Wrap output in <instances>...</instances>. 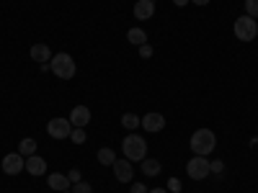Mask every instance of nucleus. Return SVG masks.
<instances>
[{
  "label": "nucleus",
  "mask_w": 258,
  "mask_h": 193,
  "mask_svg": "<svg viewBox=\"0 0 258 193\" xmlns=\"http://www.w3.org/2000/svg\"><path fill=\"white\" fill-rule=\"evenodd\" d=\"M188 144H191V152H194V155L207 157V155L214 152V147H217V137H214L212 129H197V132L191 134Z\"/></svg>",
  "instance_id": "obj_1"
},
{
  "label": "nucleus",
  "mask_w": 258,
  "mask_h": 193,
  "mask_svg": "<svg viewBox=\"0 0 258 193\" xmlns=\"http://www.w3.org/2000/svg\"><path fill=\"white\" fill-rule=\"evenodd\" d=\"M49 72L54 77H59V80H73L75 72H78V64H75V59L68 52H59V54H54L49 59Z\"/></svg>",
  "instance_id": "obj_2"
},
{
  "label": "nucleus",
  "mask_w": 258,
  "mask_h": 193,
  "mask_svg": "<svg viewBox=\"0 0 258 193\" xmlns=\"http://www.w3.org/2000/svg\"><path fill=\"white\" fill-rule=\"evenodd\" d=\"M121 152L129 162H142L147 157V142L140 134H129L126 139H121Z\"/></svg>",
  "instance_id": "obj_3"
},
{
  "label": "nucleus",
  "mask_w": 258,
  "mask_h": 193,
  "mask_svg": "<svg viewBox=\"0 0 258 193\" xmlns=\"http://www.w3.org/2000/svg\"><path fill=\"white\" fill-rule=\"evenodd\" d=\"M232 31L235 36H238L240 41H253L258 36V21L250 18V16H240V18H235V24H232Z\"/></svg>",
  "instance_id": "obj_4"
},
{
  "label": "nucleus",
  "mask_w": 258,
  "mask_h": 193,
  "mask_svg": "<svg viewBox=\"0 0 258 193\" xmlns=\"http://www.w3.org/2000/svg\"><path fill=\"white\" fill-rule=\"evenodd\" d=\"M186 173L191 180H204L209 173H212V162L202 155H194L188 162H186Z\"/></svg>",
  "instance_id": "obj_5"
},
{
  "label": "nucleus",
  "mask_w": 258,
  "mask_h": 193,
  "mask_svg": "<svg viewBox=\"0 0 258 193\" xmlns=\"http://www.w3.org/2000/svg\"><path fill=\"white\" fill-rule=\"evenodd\" d=\"M73 129H75V126L70 124V119L57 116V119H49V124H47V134H49L52 139H70Z\"/></svg>",
  "instance_id": "obj_6"
},
{
  "label": "nucleus",
  "mask_w": 258,
  "mask_h": 193,
  "mask_svg": "<svg viewBox=\"0 0 258 193\" xmlns=\"http://www.w3.org/2000/svg\"><path fill=\"white\" fill-rule=\"evenodd\" d=\"M0 167H3L6 175H18V173H24V170H26V157L18 155V152H11V155L3 157Z\"/></svg>",
  "instance_id": "obj_7"
},
{
  "label": "nucleus",
  "mask_w": 258,
  "mask_h": 193,
  "mask_svg": "<svg viewBox=\"0 0 258 193\" xmlns=\"http://www.w3.org/2000/svg\"><path fill=\"white\" fill-rule=\"evenodd\" d=\"M140 126L145 129V132H150V134L163 132V129H165V116L158 114V111H150V114H145V116L140 119Z\"/></svg>",
  "instance_id": "obj_8"
},
{
  "label": "nucleus",
  "mask_w": 258,
  "mask_h": 193,
  "mask_svg": "<svg viewBox=\"0 0 258 193\" xmlns=\"http://www.w3.org/2000/svg\"><path fill=\"white\" fill-rule=\"evenodd\" d=\"M114 178L119 180V183H129L135 178V167H132V162H129L126 157L124 160H114Z\"/></svg>",
  "instance_id": "obj_9"
},
{
  "label": "nucleus",
  "mask_w": 258,
  "mask_h": 193,
  "mask_svg": "<svg viewBox=\"0 0 258 193\" xmlns=\"http://www.w3.org/2000/svg\"><path fill=\"white\" fill-rule=\"evenodd\" d=\"M88 121H91V109L88 106H75V109L70 111V124L75 129H85Z\"/></svg>",
  "instance_id": "obj_10"
},
{
  "label": "nucleus",
  "mask_w": 258,
  "mask_h": 193,
  "mask_svg": "<svg viewBox=\"0 0 258 193\" xmlns=\"http://www.w3.org/2000/svg\"><path fill=\"white\" fill-rule=\"evenodd\" d=\"M155 16V0H137L135 3V18L137 21H150Z\"/></svg>",
  "instance_id": "obj_11"
},
{
  "label": "nucleus",
  "mask_w": 258,
  "mask_h": 193,
  "mask_svg": "<svg viewBox=\"0 0 258 193\" xmlns=\"http://www.w3.org/2000/svg\"><path fill=\"white\" fill-rule=\"evenodd\" d=\"M26 173H29V175H44V173H47V160L39 157V155L26 157Z\"/></svg>",
  "instance_id": "obj_12"
},
{
  "label": "nucleus",
  "mask_w": 258,
  "mask_h": 193,
  "mask_svg": "<svg viewBox=\"0 0 258 193\" xmlns=\"http://www.w3.org/2000/svg\"><path fill=\"white\" fill-rule=\"evenodd\" d=\"M47 183H49V188L57 190V193H62V190H68V188H70V178H68V175H62V173H49Z\"/></svg>",
  "instance_id": "obj_13"
},
{
  "label": "nucleus",
  "mask_w": 258,
  "mask_h": 193,
  "mask_svg": "<svg viewBox=\"0 0 258 193\" xmlns=\"http://www.w3.org/2000/svg\"><path fill=\"white\" fill-rule=\"evenodd\" d=\"M54 54H52V49L47 47V44H34L31 47V59H36L39 64H44V62H49Z\"/></svg>",
  "instance_id": "obj_14"
},
{
  "label": "nucleus",
  "mask_w": 258,
  "mask_h": 193,
  "mask_svg": "<svg viewBox=\"0 0 258 193\" xmlns=\"http://www.w3.org/2000/svg\"><path fill=\"white\" fill-rule=\"evenodd\" d=\"M126 39H129V44H135V47H142V44H147V34H145L140 26L129 29V31H126Z\"/></svg>",
  "instance_id": "obj_15"
},
{
  "label": "nucleus",
  "mask_w": 258,
  "mask_h": 193,
  "mask_svg": "<svg viewBox=\"0 0 258 193\" xmlns=\"http://www.w3.org/2000/svg\"><path fill=\"white\" fill-rule=\"evenodd\" d=\"M140 165H142V173H145L147 178H153V175H158L160 170H163V167H160V160H153V157H150V160L145 157V160H142Z\"/></svg>",
  "instance_id": "obj_16"
},
{
  "label": "nucleus",
  "mask_w": 258,
  "mask_h": 193,
  "mask_svg": "<svg viewBox=\"0 0 258 193\" xmlns=\"http://www.w3.org/2000/svg\"><path fill=\"white\" fill-rule=\"evenodd\" d=\"M18 155H24V157L36 155V139H31V137L21 139V144H18Z\"/></svg>",
  "instance_id": "obj_17"
},
{
  "label": "nucleus",
  "mask_w": 258,
  "mask_h": 193,
  "mask_svg": "<svg viewBox=\"0 0 258 193\" xmlns=\"http://www.w3.org/2000/svg\"><path fill=\"white\" fill-rule=\"evenodd\" d=\"M96 157H98V162H101V165H114V160H116V152H114V149H109V147H101Z\"/></svg>",
  "instance_id": "obj_18"
},
{
  "label": "nucleus",
  "mask_w": 258,
  "mask_h": 193,
  "mask_svg": "<svg viewBox=\"0 0 258 193\" xmlns=\"http://www.w3.org/2000/svg\"><path fill=\"white\" fill-rule=\"evenodd\" d=\"M121 126L132 132V129H137V126H140V116H135V114H124V116H121Z\"/></svg>",
  "instance_id": "obj_19"
},
{
  "label": "nucleus",
  "mask_w": 258,
  "mask_h": 193,
  "mask_svg": "<svg viewBox=\"0 0 258 193\" xmlns=\"http://www.w3.org/2000/svg\"><path fill=\"white\" fill-rule=\"evenodd\" d=\"M245 16L258 18V0H245Z\"/></svg>",
  "instance_id": "obj_20"
},
{
  "label": "nucleus",
  "mask_w": 258,
  "mask_h": 193,
  "mask_svg": "<svg viewBox=\"0 0 258 193\" xmlns=\"http://www.w3.org/2000/svg\"><path fill=\"white\" fill-rule=\"evenodd\" d=\"M70 142H73V144H83V142H85V129H73Z\"/></svg>",
  "instance_id": "obj_21"
},
{
  "label": "nucleus",
  "mask_w": 258,
  "mask_h": 193,
  "mask_svg": "<svg viewBox=\"0 0 258 193\" xmlns=\"http://www.w3.org/2000/svg\"><path fill=\"white\" fill-rule=\"evenodd\" d=\"M73 193H93V188H91V183H73Z\"/></svg>",
  "instance_id": "obj_22"
},
{
  "label": "nucleus",
  "mask_w": 258,
  "mask_h": 193,
  "mask_svg": "<svg viewBox=\"0 0 258 193\" xmlns=\"http://www.w3.org/2000/svg\"><path fill=\"white\" fill-rule=\"evenodd\" d=\"M140 57H142V59H150V57H153V47L142 44V47H140Z\"/></svg>",
  "instance_id": "obj_23"
},
{
  "label": "nucleus",
  "mask_w": 258,
  "mask_h": 193,
  "mask_svg": "<svg viewBox=\"0 0 258 193\" xmlns=\"http://www.w3.org/2000/svg\"><path fill=\"white\" fill-rule=\"evenodd\" d=\"M68 178H70V183H80V170H70Z\"/></svg>",
  "instance_id": "obj_24"
},
{
  "label": "nucleus",
  "mask_w": 258,
  "mask_h": 193,
  "mask_svg": "<svg viewBox=\"0 0 258 193\" xmlns=\"http://www.w3.org/2000/svg\"><path fill=\"white\" fill-rule=\"evenodd\" d=\"M132 193H147V188L142 185V183H132V188H129Z\"/></svg>",
  "instance_id": "obj_25"
},
{
  "label": "nucleus",
  "mask_w": 258,
  "mask_h": 193,
  "mask_svg": "<svg viewBox=\"0 0 258 193\" xmlns=\"http://www.w3.org/2000/svg\"><path fill=\"white\" fill-rule=\"evenodd\" d=\"M222 170H225L222 162H212V173H222Z\"/></svg>",
  "instance_id": "obj_26"
},
{
  "label": "nucleus",
  "mask_w": 258,
  "mask_h": 193,
  "mask_svg": "<svg viewBox=\"0 0 258 193\" xmlns=\"http://www.w3.org/2000/svg\"><path fill=\"white\" fill-rule=\"evenodd\" d=\"M170 190H181V183L176 178H170Z\"/></svg>",
  "instance_id": "obj_27"
},
{
  "label": "nucleus",
  "mask_w": 258,
  "mask_h": 193,
  "mask_svg": "<svg viewBox=\"0 0 258 193\" xmlns=\"http://www.w3.org/2000/svg\"><path fill=\"white\" fill-rule=\"evenodd\" d=\"M191 3H194V6H202V8H204V6H209V0H191Z\"/></svg>",
  "instance_id": "obj_28"
},
{
  "label": "nucleus",
  "mask_w": 258,
  "mask_h": 193,
  "mask_svg": "<svg viewBox=\"0 0 258 193\" xmlns=\"http://www.w3.org/2000/svg\"><path fill=\"white\" fill-rule=\"evenodd\" d=\"M173 3H176L178 8H183V6H188V3H191V0H173Z\"/></svg>",
  "instance_id": "obj_29"
},
{
  "label": "nucleus",
  "mask_w": 258,
  "mask_h": 193,
  "mask_svg": "<svg viewBox=\"0 0 258 193\" xmlns=\"http://www.w3.org/2000/svg\"><path fill=\"white\" fill-rule=\"evenodd\" d=\"M147 193H168L165 188H153V190H147Z\"/></svg>",
  "instance_id": "obj_30"
},
{
  "label": "nucleus",
  "mask_w": 258,
  "mask_h": 193,
  "mask_svg": "<svg viewBox=\"0 0 258 193\" xmlns=\"http://www.w3.org/2000/svg\"><path fill=\"white\" fill-rule=\"evenodd\" d=\"M62 193H73V190H62Z\"/></svg>",
  "instance_id": "obj_31"
}]
</instances>
